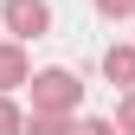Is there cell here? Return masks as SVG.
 <instances>
[{"mask_svg": "<svg viewBox=\"0 0 135 135\" xmlns=\"http://www.w3.org/2000/svg\"><path fill=\"white\" fill-rule=\"evenodd\" d=\"M20 135H77V122H71V116H26Z\"/></svg>", "mask_w": 135, "mask_h": 135, "instance_id": "5", "label": "cell"}, {"mask_svg": "<svg viewBox=\"0 0 135 135\" xmlns=\"http://www.w3.org/2000/svg\"><path fill=\"white\" fill-rule=\"evenodd\" d=\"M26 77H32V64H26V45H20V39H7V45H0V97H13Z\"/></svg>", "mask_w": 135, "mask_h": 135, "instance_id": "3", "label": "cell"}, {"mask_svg": "<svg viewBox=\"0 0 135 135\" xmlns=\"http://www.w3.org/2000/svg\"><path fill=\"white\" fill-rule=\"evenodd\" d=\"M77 135H116V122H109V116H84Z\"/></svg>", "mask_w": 135, "mask_h": 135, "instance_id": "9", "label": "cell"}, {"mask_svg": "<svg viewBox=\"0 0 135 135\" xmlns=\"http://www.w3.org/2000/svg\"><path fill=\"white\" fill-rule=\"evenodd\" d=\"M103 77L116 90H135V45H109L103 52Z\"/></svg>", "mask_w": 135, "mask_h": 135, "instance_id": "4", "label": "cell"}, {"mask_svg": "<svg viewBox=\"0 0 135 135\" xmlns=\"http://www.w3.org/2000/svg\"><path fill=\"white\" fill-rule=\"evenodd\" d=\"M0 26L13 32V39H45V32H52V7H45V0H0Z\"/></svg>", "mask_w": 135, "mask_h": 135, "instance_id": "2", "label": "cell"}, {"mask_svg": "<svg viewBox=\"0 0 135 135\" xmlns=\"http://www.w3.org/2000/svg\"><path fill=\"white\" fill-rule=\"evenodd\" d=\"M26 84H32V116H71V109L84 103V84L64 71V64H52V71H32Z\"/></svg>", "mask_w": 135, "mask_h": 135, "instance_id": "1", "label": "cell"}, {"mask_svg": "<svg viewBox=\"0 0 135 135\" xmlns=\"http://www.w3.org/2000/svg\"><path fill=\"white\" fill-rule=\"evenodd\" d=\"M97 13L103 20H135V0H97Z\"/></svg>", "mask_w": 135, "mask_h": 135, "instance_id": "8", "label": "cell"}, {"mask_svg": "<svg viewBox=\"0 0 135 135\" xmlns=\"http://www.w3.org/2000/svg\"><path fill=\"white\" fill-rule=\"evenodd\" d=\"M20 129H26V109L13 97H0V135H20Z\"/></svg>", "mask_w": 135, "mask_h": 135, "instance_id": "6", "label": "cell"}, {"mask_svg": "<svg viewBox=\"0 0 135 135\" xmlns=\"http://www.w3.org/2000/svg\"><path fill=\"white\" fill-rule=\"evenodd\" d=\"M109 122H116V135H135V90H122V103H116Z\"/></svg>", "mask_w": 135, "mask_h": 135, "instance_id": "7", "label": "cell"}]
</instances>
